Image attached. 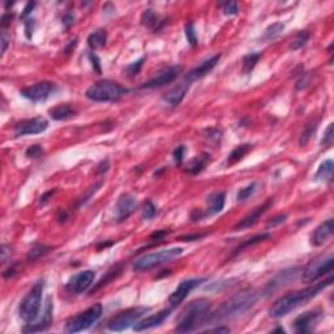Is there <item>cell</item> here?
Instances as JSON below:
<instances>
[{
	"mask_svg": "<svg viewBox=\"0 0 334 334\" xmlns=\"http://www.w3.org/2000/svg\"><path fill=\"white\" fill-rule=\"evenodd\" d=\"M8 255H11V247H8L7 244H3L1 245V263H7Z\"/></svg>",
	"mask_w": 334,
	"mask_h": 334,
	"instance_id": "50",
	"label": "cell"
},
{
	"mask_svg": "<svg viewBox=\"0 0 334 334\" xmlns=\"http://www.w3.org/2000/svg\"><path fill=\"white\" fill-rule=\"evenodd\" d=\"M219 59H221V55H214L212 56V58H209V59L204 60V62H201L197 67L191 69V71L186 74V81H188L191 84L192 81H196L199 78H202L204 76H206V74L217 66Z\"/></svg>",
	"mask_w": 334,
	"mask_h": 334,
	"instance_id": "20",
	"label": "cell"
},
{
	"mask_svg": "<svg viewBox=\"0 0 334 334\" xmlns=\"http://www.w3.org/2000/svg\"><path fill=\"white\" fill-rule=\"evenodd\" d=\"M149 311L146 307H134V308L126 309L107 321V329L111 332H123L134 327V324L141 319L142 316Z\"/></svg>",
	"mask_w": 334,
	"mask_h": 334,
	"instance_id": "9",
	"label": "cell"
},
{
	"mask_svg": "<svg viewBox=\"0 0 334 334\" xmlns=\"http://www.w3.org/2000/svg\"><path fill=\"white\" fill-rule=\"evenodd\" d=\"M209 332H215V333H229L230 329H229V328H215V329H212V331Z\"/></svg>",
	"mask_w": 334,
	"mask_h": 334,
	"instance_id": "57",
	"label": "cell"
},
{
	"mask_svg": "<svg viewBox=\"0 0 334 334\" xmlns=\"http://www.w3.org/2000/svg\"><path fill=\"white\" fill-rule=\"evenodd\" d=\"M334 259L332 255L329 256L317 257L312 260L301 271V281L304 283H313L317 279L327 274H331L333 271Z\"/></svg>",
	"mask_w": 334,
	"mask_h": 334,
	"instance_id": "8",
	"label": "cell"
},
{
	"mask_svg": "<svg viewBox=\"0 0 334 334\" xmlns=\"http://www.w3.org/2000/svg\"><path fill=\"white\" fill-rule=\"evenodd\" d=\"M333 161H324L323 164L320 165L317 172H316V180H320V182H331L332 178H333Z\"/></svg>",
	"mask_w": 334,
	"mask_h": 334,
	"instance_id": "28",
	"label": "cell"
},
{
	"mask_svg": "<svg viewBox=\"0 0 334 334\" xmlns=\"http://www.w3.org/2000/svg\"><path fill=\"white\" fill-rule=\"evenodd\" d=\"M209 315H210V301L206 299H199V301H192L182 312L175 332H178V333L195 332L201 325L208 324Z\"/></svg>",
	"mask_w": 334,
	"mask_h": 334,
	"instance_id": "3",
	"label": "cell"
},
{
	"mask_svg": "<svg viewBox=\"0 0 334 334\" xmlns=\"http://www.w3.org/2000/svg\"><path fill=\"white\" fill-rule=\"evenodd\" d=\"M190 82L188 81H183L180 84H178L176 86H174L172 89L168 90L164 97H162V100H164L165 103H167L171 107H176L179 104L182 103V100H184V97L186 94L188 93V90H190Z\"/></svg>",
	"mask_w": 334,
	"mask_h": 334,
	"instance_id": "22",
	"label": "cell"
},
{
	"mask_svg": "<svg viewBox=\"0 0 334 334\" xmlns=\"http://www.w3.org/2000/svg\"><path fill=\"white\" fill-rule=\"evenodd\" d=\"M210 161H212V158H210L208 153H201V154L196 156L188 162L186 167V172H188L190 175L200 174L201 171L210 164Z\"/></svg>",
	"mask_w": 334,
	"mask_h": 334,
	"instance_id": "25",
	"label": "cell"
},
{
	"mask_svg": "<svg viewBox=\"0 0 334 334\" xmlns=\"http://www.w3.org/2000/svg\"><path fill=\"white\" fill-rule=\"evenodd\" d=\"M141 24L145 28H148V29L157 33L164 28V25L166 24V19L156 13L153 9H145L144 13L141 15Z\"/></svg>",
	"mask_w": 334,
	"mask_h": 334,
	"instance_id": "23",
	"label": "cell"
},
{
	"mask_svg": "<svg viewBox=\"0 0 334 334\" xmlns=\"http://www.w3.org/2000/svg\"><path fill=\"white\" fill-rule=\"evenodd\" d=\"M259 298H260V294L255 290L241 291L225 301L222 305H219L214 312H210L208 323H218V321L233 319L235 316L241 315L243 312L248 311L251 307L256 304Z\"/></svg>",
	"mask_w": 334,
	"mask_h": 334,
	"instance_id": "2",
	"label": "cell"
},
{
	"mask_svg": "<svg viewBox=\"0 0 334 334\" xmlns=\"http://www.w3.org/2000/svg\"><path fill=\"white\" fill-rule=\"evenodd\" d=\"M183 253V248H167L161 249L158 252L146 253L144 256L138 257L134 263V269L136 271L150 270L153 267H160L166 263H170L174 259H178Z\"/></svg>",
	"mask_w": 334,
	"mask_h": 334,
	"instance_id": "6",
	"label": "cell"
},
{
	"mask_svg": "<svg viewBox=\"0 0 334 334\" xmlns=\"http://www.w3.org/2000/svg\"><path fill=\"white\" fill-rule=\"evenodd\" d=\"M287 219V215L286 214H277L274 215L273 218H270L269 221H267V229H273V227H277L279 226V225H282V223L286 222Z\"/></svg>",
	"mask_w": 334,
	"mask_h": 334,
	"instance_id": "43",
	"label": "cell"
},
{
	"mask_svg": "<svg viewBox=\"0 0 334 334\" xmlns=\"http://www.w3.org/2000/svg\"><path fill=\"white\" fill-rule=\"evenodd\" d=\"M136 206H137V202H136L134 196H132L130 193L122 195V196L118 199L115 205L116 219H118L119 222H123V221L128 219L130 218V215L134 212Z\"/></svg>",
	"mask_w": 334,
	"mask_h": 334,
	"instance_id": "15",
	"label": "cell"
},
{
	"mask_svg": "<svg viewBox=\"0 0 334 334\" xmlns=\"http://www.w3.org/2000/svg\"><path fill=\"white\" fill-rule=\"evenodd\" d=\"M298 274V269L297 267H294V269H289V270H283L281 271L277 277H275L273 281H270V283L267 286V293H271L273 290L279 289L281 286H285L287 283H290L293 281Z\"/></svg>",
	"mask_w": 334,
	"mask_h": 334,
	"instance_id": "24",
	"label": "cell"
},
{
	"mask_svg": "<svg viewBox=\"0 0 334 334\" xmlns=\"http://www.w3.org/2000/svg\"><path fill=\"white\" fill-rule=\"evenodd\" d=\"M15 273H16V269L13 267H9V269H8L7 271H4L3 275H4V277H5V278H9V277H12V275L15 274Z\"/></svg>",
	"mask_w": 334,
	"mask_h": 334,
	"instance_id": "56",
	"label": "cell"
},
{
	"mask_svg": "<svg viewBox=\"0 0 334 334\" xmlns=\"http://www.w3.org/2000/svg\"><path fill=\"white\" fill-rule=\"evenodd\" d=\"M317 126H319V120H312L304 127V130H303V132L301 134V137H299V145L301 146H304L311 140V137L313 136L316 130H317Z\"/></svg>",
	"mask_w": 334,
	"mask_h": 334,
	"instance_id": "32",
	"label": "cell"
},
{
	"mask_svg": "<svg viewBox=\"0 0 334 334\" xmlns=\"http://www.w3.org/2000/svg\"><path fill=\"white\" fill-rule=\"evenodd\" d=\"M271 235L270 234H259V235H255V236H252V238L247 239V240H244L243 243H241L240 245H239L238 248L235 249V255H238L239 252H241L243 249L248 248V247H252V245H256L259 244V243H261V241H265L267 240V239H270Z\"/></svg>",
	"mask_w": 334,
	"mask_h": 334,
	"instance_id": "33",
	"label": "cell"
},
{
	"mask_svg": "<svg viewBox=\"0 0 334 334\" xmlns=\"http://www.w3.org/2000/svg\"><path fill=\"white\" fill-rule=\"evenodd\" d=\"M142 63H144V59H140V60H137V62H134V63L130 64V66L126 68L127 76H130V77H132V76H136V74L140 72V69H141Z\"/></svg>",
	"mask_w": 334,
	"mask_h": 334,
	"instance_id": "42",
	"label": "cell"
},
{
	"mask_svg": "<svg viewBox=\"0 0 334 334\" xmlns=\"http://www.w3.org/2000/svg\"><path fill=\"white\" fill-rule=\"evenodd\" d=\"M130 90L111 80H100L86 89V98L93 102H114L119 100Z\"/></svg>",
	"mask_w": 334,
	"mask_h": 334,
	"instance_id": "4",
	"label": "cell"
},
{
	"mask_svg": "<svg viewBox=\"0 0 334 334\" xmlns=\"http://www.w3.org/2000/svg\"><path fill=\"white\" fill-rule=\"evenodd\" d=\"M45 290V282L38 281L32 289L26 293L25 297L20 303L19 315L26 324H32L37 320L39 315L42 303V294Z\"/></svg>",
	"mask_w": 334,
	"mask_h": 334,
	"instance_id": "5",
	"label": "cell"
},
{
	"mask_svg": "<svg viewBox=\"0 0 334 334\" xmlns=\"http://www.w3.org/2000/svg\"><path fill=\"white\" fill-rule=\"evenodd\" d=\"M283 29H285V25L282 23H275L273 25H270L265 30L264 33V41H273L275 38L278 37L279 34L282 33Z\"/></svg>",
	"mask_w": 334,
	"mask_h": 334,
	"instance_id": "34",
	"label": "cell"
},
{
	"mask_svg": "<svg viewBox=\"0 0 334 334\" xmlns=\"http://www.w3.org/2000/svg\"><path fill=\"white\" fill-rule=\"evenodd\" d=\"M222 11L226 16H234L239 12L238 3L236 1H226L222 4Z\"/></svg>",
	"mask_w": 334,
	"mask_h": 334,
	"instance_id": "40",
	"label": "cell"
},
{
	"mask_svg": "<svg viewBox=\"0 0 334 334\" xmlns=\"http://www.w3.org/2000/svg\"><path fill=\"white\" fill-rule=\"evenodd\" d=\"M251 149H252V145L249 144L238 145V146L229 154V157H227V164L234 165L236 164V162H239V161H241L245 156H247V153H248Z\"/></svg>",
	"mask_w": 334,
	"mask_h": 334,
	"instance_id": "30",
	"label": "cell"
},
{
	"mask_svg": "<svg viewBox=\"0 0 334 334\" xmlns=\"http://www.w3.org/2000/svg\"><path fill=\"white\" fill-rule=\"evenodd\" d=\"M309 39V33L307 30H301L297 34V37L291 43V50H299V48L304 47L305 43L308 42Z\"/></svg>",
	"mask_w": 334,
	"mask_h": 334,
	"instance_id": "36",
	"label": "cell"
},
{
	"mask_svg": "<svg viewBox=\"0 0 334 334\" xmlns=\"http://www.w3.org/2000/svg\"><path fill=\"white\" fill-rule=\"evenodd\" d=\"M96 278V273L93 270H82L74 274L66 285V290L71 294H82L92 286Z\"/></svg>",
	"mask_w": 334,
	"mask_h": 334,
	"instance_id": "13",
	"label": "cell"
},
{
	"mask_svg": "<svg viewBox=\"0 0 334 334\" xmlns=\"http://www.w3.org/2000/svg\"><path fill=\"white\" fill-rule=\"evenodd\" d=\"M170 234V231L167 230H160L157 231V233H154V234H152V236H150V239L154 241H161L164 240V238L166 236V235Z\"/></svg>",
	"mask_w": 334,
	"mask_h": 334,
	"instance_id": "48",
	"label": "cell"
},
{
	"mask_svg": "<svg viewBox=\"0 0 334 334\" xmlns=\"http://www.w3.org/2000/svg\"><path fill=\"white\" fill-rule=\"evenodd\" d=\"M226 202V193L225 192H215L208 197V209L205 214L213 215L217 213L222 212Z\"/></svg>",
	"mask_w": 334,
	"mask_h": 334,
	"instance_id": "26",
	"label": "cell"
},
{
	"mask_svg": "<svg viewBox=\"0 0 334 334\" xmlns=\"http://www.w3.org/2000/svg\"><path fill=\"white\" fill-rule=\"evenodd\" d=\"M52 323V303L51 299L48 298L46 303V308L43 311V316L39 321H34L32 324H26V327L23 328L24 333H35V332H45L47 331Z\"/></svg>",
	"mask_w": 334,
	"mask_h": 334,
	"instance_id": "21",
	"label": "cell"
},
{
	"mask_svg": "<svg viewBox=\"0 0 334 334\" xmlns=\"http://www.w3.org/2000/svg\"><path fill=\"white\" fill-rule=\"evenodd\" d=\"M273 202H274V200L273 199H267L264 204H261L260 206H257V208H255L252 210V212L249 213V214H247L243 219H240L236 225H235V230H245V229H249V227H252L255 223L260 219L261 215L264 214V213L267 212V209L271 208V205H273Z\"/></svg>",
	"mask_w": 334,
	"mask_h": 334,
	"instance_id": "16",
	"label": "cell"
},
{
	"mask_svg": "<svg viewBox=\"0 0 334 334\" xmlns=\"http://www.w3.org/2000/svg\"><path fill=\"white\" fill-rule=\"evenodd\" d=\"M89 59H90V62H92V66H93L94 71H96L98 74H100V71H102V69H100V59H98V56H97L94 52H90Z\"/></svg>",
	"mask_w": 334,
	"mask_h": 334,
	"instance_id": "46",
	"label": "cell"
},
{
	"mask_svg": "<svg viewBox=\"0 0 334 334\" xmlns=\"http://www.w3.org/2000/svg\"><path fill=\"white\" fill-rule=\"evenodd\" d=\"M26 157L29 158H38L43 154V149H42L41 145H32L29 148L26 149Z\"/></svg>",
	"mask_w": 334,
	"mask_h": 334,
	"instance_id": "44",
	"label": "cell"
},
{
	"mask_svg": "<svg viewBox=\"0 0 334 334\" xmlns=\"http://www.w3.org/2000/svg\"><path fill=\"white\" fill-rule=\"evenodd\" d=\"M102 313H103V307L100 303H97L85 311L72 316L71 319L66 323V332L67 333H78V332L86 331L100 320Z\"/></svg>",
	"mask_w": 334,
	"mask_h": 334,
	"instance_id": "7",
	"label": "cell"
},
{
	"mask_svg": "<svg viewBox=\"0 0 334 334\" xmlns=\"http://www.w3.org/2000/svg\"><path fill=\"white\" fill-rule=\"evenodd\" d=\"M221 136H222V134H221L218 130L212 128V130L206 131V137H208L209 140H213V141H215V142H218L219 140H221Z\"/></svg>",
	"mask_w": 334,
	"mask_h": 334,
	"instance_id": "47",
	"label": "cell"
},
{
	"mask_svg": "<svg viewBox=\"0 0 334 334\" xmlns=\"http://www.w3.org/2000/svg\"><path fill=\"white\" fill-rule=\"evenodd\" d=\"M184 153H186V148L184 145H179L175 148V150L172 152V157H174V161L178 165H180L183 162V158H184Z\"/></svg>",
	"mask_w": 334,
	"mask_h": 334,
	"instance_id": "45",
	"label": "cell"
},
{
	"mask_svg": "<svg viewBox=\"0 0 334 334\" xmlns=\"http://www.w3.org/2000/svg\"><path fill=\"white\" fill-rule=\"evenodd\" d=\"M50 247H46V245H41L38 244L35 245V247H33V248L30 249L29 253H28V256H26V259H28V261H34V260H38L39 257L45 256L46 253L50 251Z\"/></svg>",
	"mask_w": 334,
	"mask_h": 334,
	"instance_id": "35",
	"label": "cell"
},
{
	"mask_svg": "<svg viewBox=\"0 0 334 334\" xmlns=\"http://www.w3.org/2000/svg\"><path fill=\"white\" fill-rule=\"evenodd\" d=\"M77 45V39H74V41H71V43H69V46H68L67 48H66V54H69V51H71L72 48H74V46Z\"/></svg>",
	"mask_w": 334,
	"mask_h": 334,
	"instance_id": "58",
	"label": "cell"
},
{
	"mask_svg": "<svg viewBox=\"0 0 334 334\" xmlns=\"http://www.w3.org/2000/svg\"><path fill=\"white\" fill-rule=\"evenodd\" d=\"M333 281V275H329V278H327L325 281H321V282L315 283L313 286L283 295V297H281L273 303V305L269 309V315L271 317H274V319H279V317L289 315L290 312L295 311V309L301 307L305 303H308L311 299L317 297L324 289L331 286Z\"/></svg>",
	"mask_w": 334,
	"mask_h": 334,
	"instance_id": "1",
	"label": "cell"
},
{
	"mask_svg": "<svg viewBox=\"0 0 334 334\" xmlns=\"http://www.w3.org/2000/svg\"><path fill=\"white\" fill-rule=\"evenodd\" d=\"M320 311H307L301 313L294 320V329L297 333H308L313 329L317 321L320 320Z\"/></svg>",
	"mask_w": 334,
	"mask_h": 334,
	"instance_id": "17",
	"label": "cell"
},
{
	"mask_svg": "<svg viewBox=\"0 0 334 334\" xmlns=\"http://www.w3.org/2000/svg\"><path fill=\"white\" fill-rule=\"evenodd\" d=\"M54 193H55V190H54V191H48V192H46L45 195H42L41 199H39V204L45 205L46 202H47V201L50 200V197L54 196Z\"/></svg>",
	"mask_w": 334,
	"mask_h": 334,
	"instance_id": "53",
	"label": "cell"
},
{
	"mask_svg": "<svg viewBox=\"0 0 334 334\" xmlns=\"http://www.w3.org/2000/svg\"><path fill=\"white\" fill-rule=\"evenodd\" d=\"M106 42H107V33L103 29L96 30V32H93L88 37V45H89L90 48H93V50L103 47L106 45Z\"/></svg>",
	"mask_w": 334,
	"mask_h": 334,
	"instance_id": "29",
	"label": "cell"
},
{
	"mask_svg": "<svg viewBox=\"0 0 334 334\" xmlns=\"http://www.w3.org/2000/svg\"><path fill=\"white\" fill-rule=\"evenodd\" d=\"M55 92L56 85L54 82L42 81L37 82L32 86H28V88L21 90L20 94L25 97L26 100H32V102H43L47 98H50Z\"/></svg>",
	"mask_w": 334,
	"mask_h": 334,
	"instance_id": "10",
	"label": "cell"
},
{
	"mask_svg": "<svg viewBox=\"0 0 334 334\" xmlns=\"http://www.w3.org/2000/svg\"><path fill=\"white\" fill-rule=\"evenodd\" d=\"M183 67L182 66H172V67H168L164 71H161L160 73L154 76L153 78H150L149 81L144 82L141 85L142 89H154V88H161V86H165L167 84H170L178 77L179 74L182 73Z\"/></svg>",
	"mask_w": 334,
	"mask_h": 334,
	"instance_id": "12",
	"label": "cell"
},
{
	"mask_svg": "<svg viewBox=\"0 0 334 334\" xmlns=\"http://www.w3.org/2000/svg\"><path fill=\"white\" fill-rule=\"evenodd\" d=\"M334 231V223L333 219L329 218L325 222L320 223L319 226L316 227L315 231L311 235V244L315 247H320L324 243H327L332 238Z\"/></svg>",
	"mask_w": 334,
	"mask_h": 334,
	"instance_id": "19",
	"label": "cell"
},
{
	"mask_svg": "<svg viewBox=\"0 0 334 334\" xmlns=\"http://www.w3.org/2000/svg\"><path fill=\"white\" fill-rule=\"evenodd\" d=\"M108 167H110V162H108V160L102 161V162L98 165V167H97V174H104V172L108 170Z\"/></svg>",
	"mask_w": 334,
	"mask_h": 334,
	"instance_id": "51",
	"label": "cell"
},
{
	"mask_svg": "<svg viewBox=\"0 0 334 334\" xmlns=\"http://www.w3.org/2000/svg\"><path fill=\"white\" fill-rule=\"evenodd\" d=\"M48 114L51 116L54 120H67L73 118L76 111H74V108L72 107L71 104L68 103H63V104H58L51 110H48Z\"/></svg>",
	"mask_w": 334,
	"mask_h": 334,
	"instance_id": "27",
	"label": "cell"
},
{
	"mask_svg": "<svg viewBox=\"0 0 334 334\" xmlns=\"http://www.w3.org/2000/svg\"><path fill=\"white\" fill-rule=\"evenodd\" d=\"M156 214H157L156 205L153 204L152 201H146V202L142 205V209H141L142 218H144V219H152Z\"/></svg>",
	"mask_w": 334,
	"mask_h": 334,
	"instance_id": "38",
	"label": "cell"
},
{
	"mask_svg": "<svg viewBox=\"0 0 334 334\" xmlns=\"http://www.w3.org/2000/svg\"><path fill=\"white\" fill-rule=\"evenodd\" d=\"M256 190H257V183H251L249 186L244 187V188H241V190L239 191L238 195H236V200H238L239 202L245 201L247 199H249V197L252 196L253 193L256 192Z\"/></svg>",
	"mask_w": 334,
	"mask_h": 334,
	"instance_id": "37",
	"label": "cell"
},
{
	"mask_svg": "<svg viewBox=\"0 0 334 334\" xmlns=\"http://www.w3.org/2000/svg\"><path fill=\"white\" fill-rule=\"evenodd\" d=\"M260 58H261L260 52H251L248 55H245L244 58H243V67H241L243 73L244 74L251 73Z\"/></svg>",
	"mask_w": 334,
	"mask_h": 334,
	"instance_id": "31",
	"label": "cell"
},
{
	"mask_svg": "<svg viewBox=\"0 0 334 334\" xmlns=\"http://www.w3.org/2000/svg\"><path fill=\"white\" fill-rule=\"evenodd\" d=\"M186 35L187 39H188V43H190L192 47L197 45V37L196 32H195V28H193V24H187L186 25Z\"/></svg>",
	"mask_w": 334,
	"mask_h": 334,
	"instance_id": "41",
	"label": "cell"
},
{
	"mask_svg": "<svg viewBox=\"0 0 334 334\" xmlns=\"http://www.w3.org/2000/svg\"><path fill=\"white\" fill-rule=\"evenodd\" d=\"M202 282H205L204 278H191L186 279V281H182V282L178 285V287L174 290V293L171 294L170 298H168L170 304L171 305L180 304V303L190 295L191 291L196 289L197 286H200Z\"/></svg>",
	"mask_w": 334,
	"mask_h": 334,
	"instance_id": "14",
	"label": "cell"
},
{
	"mask_svg": "<svg viewBox=\"0 0 334 334\" xmlns=\"http://www.w3.org/2000/svg\"><path fill=\"white\" fill-rule=\"evenodd\" d=\"M34 5H35V3H29V4H28V5H26V8H25V9H24V12H23V19H25L26 16L29 15L30 12L33 11Z\"/></svg>",
	"mask_w": 334,
	"mask_h": 334,
	"instance_id": "55",
	"label": "cell"
},
{
	"mask_svg": "<svg viewBox=\"0 0 334 334\" xmlns=\"http://www.w3.org/2000/svg\"><path fill=\"white\" fill-rule=\"evenodd\" d=\"M333 127H334V124L333 123H331V124L328 126L327 130H325V132H324V137H323V140H321V145H323V146H331V145L333 144V141H334Z\"/></svg>",
	"mask_w": 334,
	"mask_h": 334,
	"instance_id": "39",
	"label": "cell"
},
{
	"mask_svg": "<svg viewBox=\"0 0 334 334\" xmlns=\"http://www.w3.org/2000/svg\"><path fill=\"white\" fill-rule=\"evenodd\" d=\"M1 55H4V52L7 51V47L9 45V38L7 37V34H5V30H1Z\"/></svg>",
	"mask_w": 334,
	"mask_h": 334,
	"instance_id": "49",
	"label": "cell"
},
{
	"mask_svg": "<svg viewBox=\"0 0 334 334\" xmlns=\"http://www.w3.org/2000/svg\"><path fill=\"white\" fill-rule=\"evenodd\" d=\"M205 234H195V235H184L180 238V240L183 241H195V240H200L201 238H204Z\"/></svg>",
	"mask_w": 334,
	"mask_h": 334,
	"instance_id": "52",
	"label": "cell"
},
{
	"mask_svg": "<svg viewBox=\"0 0 334 334\" xmlns=\"http://www.w3.org/2000/svg\"><path fill=\"white\" fill-rule=\"evenodd\" d=\"M48 122L45 118H32V119H24L21 122L16 123L15 136L21 137L26 134H38L45 132L47 130Z\"/></svg>",
	"mask_w": 334,
	"mask_h": 334,
	"instance_id": "11",
	"label": "cell"
},
{
	"mask_svg": "<svg viewBox=\"0 0 334 334\" xmlns=\"http://www.w3.org/2000/svg\"><path fill=\"white\" fill-rule=\"evenodd\" d=\"M171 315V309H162L158 313H154L152 316H148L146 319L138 320L137 323L134 324V329L136 332H144L149 331V329H153V328L160 327L162 324L166 321Z\"/></svg>",
	"mask_w": 334,
	"mask_h": 334,
	"instance_id": "18",
	"label": "cell"
},
{
	"mask_svg": "<svg viewBox=\"0 0 334 334\" xmlns=\"http://www.w3.org/2000/svg\"><path fill=\"white\" fill-rule=\"evenodd\" d=\"M73 23H74V17H73V15H71V13H67V15L63 17V24L67 26V28H69V26H71Z\"/></svg>",
	"mask_w": 334,
	"mask_h": 334,
	"instance_id": "54",
	"label": "cell"
}]
</instances>
